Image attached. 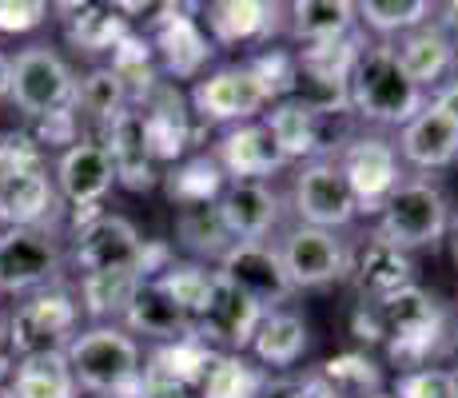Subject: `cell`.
Instances as JSON below:
<instances>
[{"mask_svg": "<svg viewBox=\"0 0 458 398\" xmlns=\"http://www.w3.org/2000/svg\"><path fill=\"white\" fill-rule=\"evenodd\" d=\"M64 359L76 386H84V391L108 394V398H140L144 355H140V343L131 339L124 326L116 323L88 326L64 347Z\"/></svg>", "mask_w": 458, "mask_h": 398, "instance_id": "1", "label": "cell"}, {"mask_svg": "<svg viewBox=\"0 0 458 398\" xmlns=\"http://www.w3.org/2000/svg\"><path fill=\"white\" fill-rule=\"evenodd\" d=\"M422 104L427 96L399 68L391 44H367L351 72V112L378 128H403Z\"/></svg>", "mask_w": 458, "mask_h": 398, "instance_id": "2", "label": "cell"}, {"mask_svg": "<svg viewBox=\"0 0 458 398\" xmlns=\"http://www.w3.org/2000/svg\"><path fill=\"white\" fill-rule=\"evenodd\" d=\"M378 315V331H383V343L391 351V359L407 370L427 367V359L443 347L446 334V315L438 307V299L430 291H422L419 283L403 287L399 295L375 303Z\"/></svg>", "mask_w": 458, "mask_h": 398, "instance_id": "3", "label": "cell"}, {"mask_svg": "<svg viewBox=\"0 0 458 398\" xmlns=\"http://www.w3.org/2000/svg\"><path fill=\"white\" fill-rule=\"evenodd\" d=\"M72 259L84 275H104V271H140L144 279L160 275L172 263L164 243H148L124 216H96L76 232Z\"/></svg>", "mask_w": 458, "mask_h": 398, "instance_id": "4", "label": "cell"}, {"mask_svg": "<svg viewBox=\"0 0 458 398\" xmlns=\"http://www.w3.org/2000/svg\"><path fill=\"white\" fill-rule=\"evenodd\" d=\"M451 232V203L430 180H403L394 196L378 211V239L415 251V247H438Z\"/></svg>", "mask_w": 458, "mask_h": 398, "instance_id": "5", "label": "cell"}, {"mask_svg": "<svg viewBox=\"0 0 458 398\" xmlns=\"http://www.w3.org/2000/svg\"><path fill=\"white\" fill-rule=\"evenodd\" d=\"M76 334H81V303L64 287L37 291L8 318V347L21 359L64 351Z\"/></svg>", "mask_w": 458, "mask_h": 398, "instance_id": "6", "label": "cell"}, {"mask_svg": "<svg viewBox=\"0 0 458 398\" xmlns=\"http://www.w3.org/2000/svg\"><path fill=\"white\" fill-rule=\"evenodd\" d=\"M8 100L37 123L44 116H56V112L72 108L76 76L52 48L32 44V48H24L21 56L13 60V88H8Z\"/></svg>", "mask_w": 458, "mask_h": 398, "instance_id": "7", "label": "cell"}, {"mask_svg": "<svg viewBox=\"0 0 458 398\" xmlns=\"http://www.w3.org/2000/svg\"><path fill=\"white\" fill-rule=\"evenodd\" d=\"M343 180H347L355 207L363 216L383 211V203L394 196V188L403 183V167L394 144H386L383 136H355L343 144V152L335 156Z\"/></svg>", "mask_w": 458, "mask_h": 398, "instance_id": "8", "label": "cell"}, {"mask_svg": "<svg viewBox=\"0 0 458 398\" xmlns=\"http://www.w3.org/2000/svg\"><path fill=\"white\" fill-rule=\"evenodd\" d=\"M292 207L303 227H319V232H339L359 216L355 196H351L347 180H343L335 156L307 159L295 172L292 183Z\"/></svg>", "mask_w": 458, "mask_h": 398, "instance_id": "9", "label": "cell"}, {"mask_svg": "<svg viewBox=\"0 0 458 398\" xmlns=\"http://www.w3.org/2000/svg\"><path fill=\"white\" fill-rule=\"evenodd\" d=\"M131 108L140 112L144 140H148V148H152L156 164H180L183 152L196 144L199 123L191 116V104L183 100V92L172 84V80L160 76Z\"/></svg>", "mask_w": 458, "mask_h": 398, "instance_id": "10", "label": "cell"}, {"mask_svg": "<svg viewBox=\"0 0 458 398\" xmlns=\"http://www.w3.org/2000/svg\"><path fill=\"white\" fill-rule=\"evenodd\" d=\"M199 13L196 4H160V16H152V24H148V44H152V52L160 56V68L164 76L175 80H196L204 72V64L211 60V52H216V44L208 40L204 24H199Z\"/></svg>", "mask_w": 458, "mask_h": 398, "instance_id": "11", "label": "cell"}, {"mask_svg": "<svg viewBox=\"0 0 458 398\" xmlns=\"http://www.w3.org/2000/svg\"><path fill=\"white\" fill-rule=\"evenodd\" d=\"M60 243L48 227H13L0 235V291H48L60 279Z\"/></svg>", "mask_w": 458, "mask_h": 398, "instance_id": "12", "label": "cell"}, {"mask_svg": "<svg viewBox=\"0 0 458 398\" xmlns=\"http://www.w3.org/2000/svg\"><path fill=\"white\" fill-rule=\"evenodd\" d=\"M188 104L196 123H251L271 100L248 64H232L196 80Z\"/></svg>", "mask_w": 458, "mask_h": 398, "instance_id": "13", "label": "cell"}, {"mask_svg": "<svg viewBox=\"0 0 458 398\" xmlns=\"http://www.w3.org/2000/svg\"><path fill=\"white\" fill-rule=\"evenodd\" d=\"M276 251L284 259V271L295 291L327 287V283H339L351 271V255L343 247V239L335 232H319V227H292L279 239Z\"/></svg>", "mask_w": 458, "mask_h": 398, "instance_id": "14", "label": "cell"}, {"mask_svg": "<svg viewBox=\"0 0 458 398\" xmlns=\"http://www.w3.org/2000/svg\"><path fill=\"white\" fill-rule=\"evenodd\" d=\"M216 275L232 283L235 291H243L263 311H279L295 291L284 271V259H279V251L271 243H232L227 255L219 259Z\"/></svg>", "mask_w": 458, "mask_h": 398, "instance_id": "15", "label": "cell"}, {"mask_svg": "<svg viewBox=\"0 0 458 398\" xmlns=\"http://www.w3.org/2000/svg\"><path fill=\"white\" fill-rule=\"evenodd\" d=\"M259 318H263L259 303H251L243 291H235L232 283H224L216 275L204 311L196 318V334L208 347H224V355H243L255 339Z\"/></svg>", "mask_w": 458, "mask_h": 398, "instance_id": "16", "label": "cell"}, {"mask_svg": "<svg viewBox=\"0 0 458 398\" xmlns=\"http://www.w3.org/2000/svg\"><path fill=\"white\" fill-rule=\"evenodd\" d=\"M204 32L219 48H235V44H259L271 48V37L287 29L284 4H267V0H216L204 8Z\"/></svg>", "mask_w": 458, "mask_h": 398, "instance_id": "17", "label": "cell"}, {"mask_svg": "<svg viewBox=\"0 0 458 398\" xmlns=\"http://www.w3.org/2000/svg\"><path fill=\"white\" fill-rule=\"evenodd\" d=\"M211 159L219 164L227 183H263L267 175H276L279 167H287L284 152L276 148L271 131L263 128V120H251V123H235L219 136L216 152Z\"/></svg>", "mask_w": 458, "mask_h": 398, "instance_id": "18", "label": "cell"}, {"mask_svg": "<svg viewBox=\"0 0 458 398\" xmlns=\"http://www.w3.org/2000/svg\"><path fill=\"white\" fill-rule=\"evenodd\" d=\"M116 172L100 140H76L56 159V196L72 207H100V199L112 191Z\"/></svg>", "mask_w": 458, "mask_h": 398, "instance_id": "19", "label": "cell"}, {"mask_svg": "<svg viewBox=\"0 0 458 398\" xmlns=\"http://www.w3.org/2000/svg\"><path fill=\"white\" fill-rule=\"evenodd\" d=\"M394 152L419 172H443V167L458 164V123L427 100L399 128V148Z\"/></svg>", "mask_w": 458, "mask_h": 398, "instance_id": "20", "label": "cell"}, {"mask_svg": "<svg viewBox=\"0 0 458 398\" xmlns=\"http://www.w3.org/2000/svg\"><path fill=\"white\" fill-rule=\"evenodd\" d=\"M100 144L112 159L116 183H124L128 191H152L160 183V164L152 159V148L144 140V123H140V112L131 104L104 128Z\"/></svg>", "mask_w": 458, "mask_h": 398, "instance_id": "21", "label": "cell"}, {"mask_svg": "<svg viewBox=\"0 0 458 398\" xmlns=\"http://www.w3.org/2000/svg\"><path fill=\"white\" fill-rule=\"evenodd\" d=\"M216 203L235 243H267V235L279 227V211H284V203L267 183H227Z\"/></svg>", "mask_w": 458, "mask_h": 398, "instance_id": "22", "label": "cell"}, {"mask_svg": "<svg viewBox=\"0 0 458 398\" xmlns=\"http://www.w3.org/2000/svg\"><path fill=\"white\" fill-rule=\"evenodd\" d=\"M391 48H394L399 68L407 72V80L419 88V92H427V88L435 92V88L458 68L454 44H451V37H446L443 29H438V24H422V29L399 37Z\"/></svg>", "mask_w": 458, "mask_h": 398, "instance_id": "23", "label": "cell"}, {"mask_svg": "<svg viewBox=\"0 0 458 398\" xmlns=\"http://www.w3.org/2000/svg\"><path fill=\"white\" fill-rule=\"evenodd\" d=\"M351 275H355L363 303H383V299L399 295L403 287L415 283V263H411V255L403 247L371 235V243L359 247L355 263H351Z\"/></svg>", "mask_w": 458, "mask_h": 398, "instance_id": "24", "label": "cell"}, {"mask_svg": "<svg viewBox=\"0 0 458 398\" xmlns=\"http://www.w3.org/2000/svg\"><path fill=\"white\" fill-rule=\"evenodd\" d=\"M327 123L331 120H319L315 112H307L303 104L295 100H279L271 104V112L263 116V128L271 131L276 148L284 152V159H323L327 156Z\"/></svg>", "mask_w": 458, "mask_h": 398, "instance_id": "25", "label": "cell"}, {"mask_svg": "<svg viewBox=\"0 0 458 398\" xmlns=\"http://www.w3.org/2000/svg\"><path fill=\"white\" fill-rule=\"evenodd\" d=\"M219 351L208 347L199 334H188V339H175V343H160V347L148 355L144 362V378L148 383H160V386H172V391H199L204 383L211 359Z\"/></svg>", "mask_w": 458, "mask_h": 398, "instance_id": "26", "label": "cell"}, {"mask_svg": "<svg viewBox=\"0 0 458 398\" xmlns=\"http://www.w3.org/2000/svg\"><path fill=\"white\" fill-rule=\"evenodd\" d=\"M56 183H52L48 167H32L13 180L0 183V224L13 227H44V219L56 211Z\"/></svg>", "mask_w": 458, "mask_h": 398, "instance_id": "27", "label": "cell"}, {"mask_svg": "<svg viewBox=\"0 0 458 398\" xmlns=\"http://www.w3.org/2000/svg\"><path fill=\"white\" fill-rule=\"evenodd\" d=\"M124 323H128L124 331L131 339H136V334H148V339H156V343H175V339L196 334L191 318L164 295V287L156 279H144L136 287V295H131V303L124 311Z\"/></svg>", "mask_w": 458, "mask_h": 398, "instance_id": "28", "label": "cell"}, {"mask_svg": "<svg viewBox=\"0 0 458 398\" xmlns=\"http://www.w3.org/2000/svg\"><path fill=\"white\" fill-rule=\"evenodd\" d=\"M307 318L299 311H263L259 326H255V339H251V355L263 370H292L307 351Z\"/></svg>", "mask_w": 458, "mask_h": 398, "instance_id": "29", "label": "cell"}, {"mask_svg": "<svg viewBox=\"0 0 458 398\" xmlns=\"http://www.w3.org/2000/svg\"><path fill=\"white\" fill-rule=\"evenodd\" d=\"M287 32L303 44V48H315V44H335L343 37H351L359 24L355 4L347 0H295V4L284 8Z\"/></svg>", "mask_w": 458, "mask_h": 398, "instance_id": "30", "label": "cell"}, {"mask_svg": "<svg viewBox=\"0 0 458 398\" xmlns=\"http://www.w3.org/2000/svg\"><path fill=\"white\" fill-rule=\"evenodd\" d=\"M60 13H72L64 24V37L76 52H88V56L112 52L131 32L128 16L116 4H60Z\"/></svg>", "mask_w": 458, "mask_h": 398, "instance_id": "31", "label": "cell"}, {"mask_svg": "<svg viewBox=\"0 0 458 398\" xmlns=\"http://www.w3.org/2000/svg\"><path fill=\"white\" fill-rule=\"evenodd\" d=\"M76 378L68 370L64 351H48V355H29L13 367L4 398H76Z\"/></svg>", "mask_w": 458, "mask_h": 398, "instance_id": "32", "label": "cell"}, {"mask_svg": "<svg viewBox=\"0 0 458 398\" xmlns=\"http://www.w3.org/2000/svg\"><path fill=\"white\" fill-rule=\"evenodd\" d=\"M128 104H131V96H128L124 80L112 72V68H92V72L76 84L72 112H76V123H92L104 136V128H108Z\"/></svg>", "mask_w": 458, "mask_h": 398, "instance_id": "33", "label": "cell"}, {"mask_svg": "<svg viewBox=\"0 0 458 398\" xmlns=\"http://www.w3.org/2000/svg\"><path fill=\"white\" fill-rule=\"evenodd\" d=\"M175 235L199 259H224L227 247L235 243L232 232L224 227V216H219V203H191V207L175 211Z\"/></svg>", "mask_w": 458, "mask_h": 398, "instance_id": "34", "label": "cell"}, {"mask_svg": "<svg viewBox=\"0 0 458 398\" xmlns=\"http://www.w3.org/2000/svg\"><path fill=\"white\" fill-rule=\"evenodd\" d=\"M267 378L271 375L259 367V362H251L243 355H224V351H219V355L211 359L196 398H263Z\"/></svg>", "mask_w": 458, "mask_h": 398, "instance_id": "35", "label": "cell"}, {"mask_svg": "<svg viewBox=\"0 0 458 398\" xmlns=\"http://www.w3.org/2000/svg\"><path fill=\"white\" fill-rule=\"evenodd\" d=\"M164 188L175 207H191V203H216L224 196L227 180L211 156H191V159H180V164L164 175Z\"/></svg>", "mask_w": 458, "mask_h": 398, "instance_id": "36", "label": "cell"}, {"mask_svg": "<svg viewBox=\"0 0 458 398\" xmlns=\"http://www.w3.org/2000/svg\"><path fill=\"white\" fill-rule=\"evenodd\" d=\"M315 375L323 378V386H327L335 398H371L383 391V370H378V362L359 355V351H343V355L319 362Z\"/></svg>", "mask_w": 458, "mask_h": 398, "instance_id": "37", "label": "cell"}, {"mask_svg": "<svg viewBox=\"0 0 458 398\" xmlns=\"http://www.w3.org/2000/svg\"><path fill=\"white\" fill-rule=\"evenodd\" d=\"M144 283L140 271H104V275H84L81 279V303L92 318H124L131 295Z\"/></svg>", "mask_w": 458, "mask_h": 398, "instance_id": "38", "label": "cell"}, {"mask_svg": "<svg viewBox=\"0 0 458 398\" xmlns=\"http://www.w3.org/2000/svg\"><path fill=\"white\" fill-rule=\"evenodd\" d=\"M435 4L430 0H363L355 4V16L378 37H407V32L430 24Z\"/></svg>", "mask_w": 458, "mask_h": 398, "instance_id": "39", "label": "cell"}, {"mask_svg": "<svg viewBox=\"0 0 458 398\" xmlns=\"http://www.w3.org/2000/svg\"><path fill=\"white\" fill-rule=\"evenodd\" d=\"M152 279L160 283L164 295L191 318V326H196V318H199V311H204V303H208L211 283H216V271L199 267V263H167L160 275H152Z\"/></svg>", "mask_w": 458, "mask_h": 398, "instance_id": "40", "label": "cell"}, {"mask_svg": "<svg viewBox=\"0 0 458 398\" xmlns=\"http://www.w3.org/2000/svg\"><path fill=\"white\" fill-rule=\"evenodd\" d=\"M112 72H116L120 80H124L131 104L140 100V96L148 92V88L160 80V68H156V52L152 44H148V37H140V32H128L124 40L112 48Z\"/></svg>", "mask_w": 458, "mask_h": 398, "instance_id": "41", "label": "cell"}, {"mask_svg": "<svg viewBox=\"0 0 458 398\" xmlns=\"http://www.w3.org/2000/svg\"><path fill=\"white\" fill-rule=\"evenodd\" d=\"M248 68H251V76L263 84V92H267L271 104H279V100L292 96V88H295V52L263 48L248 60Z\"/></svg>", "mask_w": 458, "mask_h": 398, "instance_id": "42", "label": "cell"}, {"mask_svg": "<svg viewBox=\"0 0 458 398\" xmlns=\"http://www.w3.org/2000/svg\"><path fill=\"white\" fill-rule=\"evenodd\" d=\"M32 167H48L37 140L29 131H0V183L21 172H32Z\"/></svg>", "mask_w": 458, "mask_h": 398, "instance_id": "43", "label": "cell"}, {"mask_svg": "<svg viewBox=\"0 0 458 398\" xmlns=\"http://www.w3.org/2000/svg\"><path fill=\"white\" fill-rule=\"evenodd\" d=\"M394 398H458L454 391V375L438 367H419V370H403L394 378Z\"/></svg>", "mask_w": 458, "mask_h": 398, "instance_id": "44", "label": "cell"}, {"mask_svg": "<svg viewBox=\"0 0 458 398\" xmlns=\"http://www.w3.org/2000/svg\"><path fill=\"white\" fill-rule=\"evenodd\" d=\"M52 8L44 0H0V32L16 37V32H32L48 21Z\"/></svg>", "mask_w": 458, "mask_h": 398, "instance_id": "45", "label": "cell"}, {"mask_svg": "<svg viewBox=\"0 0 458 398\" xmlns=\"http://www.w3.org/2000/svg\"><path fill=\"white\" fill-rule=\"evenodd\" d=\"M430 104H435L438 112H446V116L458 123V68L435 88V92H430Z\"/></svg>", "mask_w": 458, "mask_h": 398, "instance_id": "46", "label": "cell"}, {"mask_svg": "<svg viewBox=\"0 0 458 398\" xmlns=\"http://www.w3.org/2000/svg\"><path fill=\"white\" fill-rule=\"evenodd\" d=\"M443 13V21H438V29L451 37V44H454V52H458V0H451V4H443L438 8Z\"/></svg>", "mask_w": 458, "mask_h": 398, "instance_id": "47", "label": "cell"}, {"mask_svg": "<svg viewBox=\"0 0 458 398\" xmlns=\"http://www.w3.org/2000/svg\"><path fill=\"white\" fill-rule=\"evenodd\" d=\"M8 88H13V60L0 52V100L8 96Z\"/></svg>", "mask_w": 458, "mask_h": 398, "instance_id": "48", "label": "cell"}, {"mask_svg": "<svg viewBox=\"0 0 458 398\" xmlns=\"http://www.w3.org/2000/svg\"><path fill=\"white\" fill-rule=\"evenodd\" d=\"M4 375H8V359L0 355V383H4Z\"/></svg>", "mask_w": 458, "mask_h": 398, "instance_id": "49", "label": "cell"}, {"mask_svg": "<svg viewBox=\"0 0 458 398\" xmlns=\"http://www.w3.org/2000/svg\"><path fill=\"white\" fill-rule=\"evenodd\" d=\"M371 398H394V394H386V391H378V394H371Z\"/></svg>", "mask_w": 458, "mask_h": 398, "instance_id": "50", "label": "cell"}, {"mask_svg": "<svg viewBox=\"0 0 458 398\" xmlns=\"http://www.w3.org/2000/svg\"><path fill=\"white\" fill-rule=\"evenodd\" d=\"M451 375H454V391H458V370H451Z\"/></svg>", "mask_w": 458, "mask_h": 398, "instance_id": "51", "label": "cell"}]
</instances>
